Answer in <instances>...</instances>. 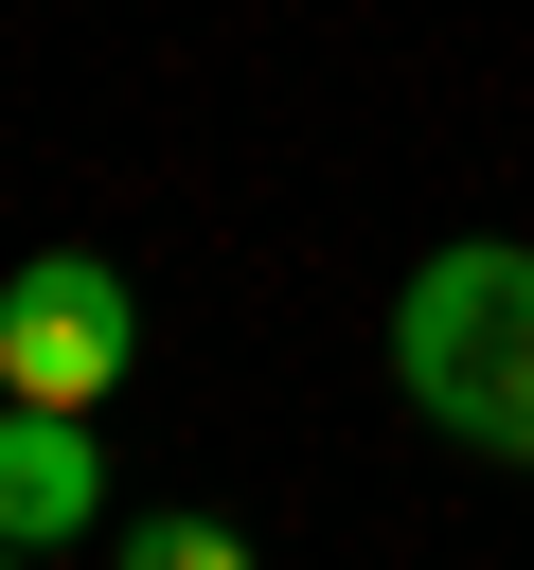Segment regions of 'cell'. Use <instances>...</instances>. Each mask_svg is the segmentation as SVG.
<instances>
[{
	"label": "cell",
	"mask_w": 534,
	"mask_h": 570,
	"mask_svg": "<svg viewBox=\"0 0 534 570\" xmlns=\"http://www.w3.org/2000/svg\"><path fill=\"white\" fill-rule=\"evenodd\" d=\"M125 570H249L231 517H125Z\"/></svg>",
	"instance_id": "cell-4"
},
{
	"label": "cell",
	"mask_w": 534,
	"mask_h": 570,
	"mask_svg": "<svg viewBox=\"0 0 534 570\" xmlns=\"http://www.w3.org/2000/svg\"><path fill=\"white\" fill-rule=\"evenodd\" d=\"M516 374H534V249H516V232L427 249L409 303H392V392H409L445 445H481V428L516 410Z\"/></svg>",
	"instance_id": "cell-1"
},
{
	"label": "cell",
	"mask_w": 534,
	"mask_h": 570,
	"mask_svg": "<svg viewBox=\"0 0 534 570\" xmlns=\"http://www.w3.org/2000/svg\"><path fill=\"white\" fill-rule=\"evenodd\" d=\"M89 517H107V445H89V410L0 392V552H71Z\"/></svg>",
	"instance_id": "cell-3"
},
{
	"label": "cell",
	"mask_w": 534,
	"mask_h": 570,
	"mask_svg": "<svg viewBox=\"0 0 534 570\" xmlns=\"http://www.w3.org/2000/svg\"><path fill=\"white\" fill-rule=\"evenodd\" d=\"M142 374V303H125V267L107 249H36L18 285H0V392H36V410H107Z\"/></svg>",
	"instance_id": "cell-2"
},
{
	"label": "cell",
	"mask_w": 534,
	"mask_h": 570,
	"mask_svg": "<svg viewBox=\"0 0 534 570\" xmlns=\"http://www.w3.org/2000/svg\"><path fill=\"white\" fill-rule=\"evenodd\" d=\"M481 463H534V374H516V410L481 428Z\"/></svg>",
	"instance_id": "cell-5"
}]
</instances>
